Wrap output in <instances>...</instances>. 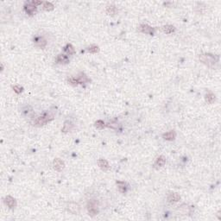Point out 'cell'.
Listing matches in <instances>:
<instances>
[{
	"label": "cell",
	"instance_id": "obj_1",
	"mask_svg": "<svg viewBox=\"0 0 221 221\" xmlns=\"http://www.w3.org/2000/svg\"><path fill=\"white\" fill-rule=\"evenodd\" d=\"M55 117V114L51 111H47L45 113H43L42 115H41L40 117H37V118L34 119L33 121V125L37 126V127H41L45 125L46 124H48V122L52 121Z\"/></svg>",
	"mask_w": 221,
	"mask_h": 221
},
{
	"label": "cell",
	"instance_id": "obj_2",
	"mask_svg": "<svg viewBox=\"0 0 221 221\" xmlns=\"http://www.w3.org/2000/svg\"><path fill=\"white\" fill-rule=\"evenodd\" d=\"M199 59L203 64L208 67H213L219 61V57L212 54H201L200 55Z\"/></svg>",
	"mask_w": 221,
	"mask_h": 221
},
{
	"label": "cell",
	"instance_id": "obj_3",
	"mask_svg": "<svg viewBox=\"0 0 221 221\" xmlns=\"http://www.w3.org/2000/svg\"><path fill=\"white\" fill-rule=\"evenodd\" d=\"M87 211L89 215L95 216L99 213V208H98V201L95 200H91L87 203Z\"/></svg>",
	"mask_w": 221,
	"mask_h": 221
},
{
	"label": "cell",
	"instance_id": "obj_4",
	"mask_svg": "<svg viewBox=\"0 0 221 221\" xmlns=\"http://www.w3.org/2000/svg\"><path fill=\"white\" fill-rule=\"evenodd\" d=\"M33 41H34V45L38 48H41L43 49L46 46H47V40L43 37L41 36H36L33 38Z\"/></svg>",
	"mask_w": 221,
	"mask_h": 221
},
{
	"label": "cell",
	"instance_id": "obj_5",
	"mask_svg": "<svg viewBox=\"0 0 221 221\" xmlns=\"http://www.w3.org/2000/svg\"><path fill=\"white\" fill-rule=\"evenodd\" d=\"M53 167L54 169L58 171V172H61L65 168V163L62 160H61L60 158H55L53 162Z\"/></svg>",
	"mask_w": 221,
	"mask_h": 221
},
{
	"label": "cell",
	"instance_id": "obj_6",
	"mask_svg": "<svg viewBox=\"0 0 221 221\" xmlns=\"http://www.w3.org/2000/svg\"><path fill=\"white\" fill-rule=\"evenodd\" d=\"M4 203L10 209H13V208H15L17 206V201H16V200L13 197L10 196V195L6 196L4 198Z\"/></svg>",
	"mask_w": 221,
	"mask_h": 221
},
{
	"label": "cell",
	"instance_id": "obj_7",
	"mask_svg": "<svg viewBox=\"0 0 221 221\" xmlns=\"http://www.w3.org/2000/svg\"><path fill=\"white\" fill-rule=\"evenodd\" d=\"M139 31H141L144 34H148V35H154V30L152 27L148 26V24H141L138 28Z\"/></svg>",
	"mask_w": 221,
	"mask_h": 221
},
{
	"label": "cell",
	"instance_id": "obj_8",
	"mask_svg": "<svg viewBox=\"0 0 221 221\" xmlns=\"http://www.w3.org/2000/svg\"><path fill=\"white\" fill-rule=\"evenodd\" d=\"M24 10L27 14L32 16L37 12V6H35L32 3H28L24 5Z\"/></svg>",
	"mask_w": 221,
	"mask_h": 221
},
{
	"label": "cell",
	"instance_id": "obj_9",
	"mask_svg": "<svg viewBox=\"0 0 221 221\" xmlns=\"http://www.w3.org/2000/svg\"><path fill=\"white\" fill-rule=\"evenodd\" d=\"M165 163H166V158L163 155H161L155 160V162L154 163V167H155V169H159V168L163 167L165 165Z\"/></svg>",
	"mask_w": 221,
	"mask_h": 221
},
{
	"label": "cell",
	"instance_id": "obj_10",
	"mask_svg": "<svg viewBox=\"0 0 221 221\" xmlns=\"http://www.w3.org/2000/svg\"><path fill=\"white\" fill-rule=\"evenodd\" d=\"M98 165L99 167L103 170V171H108L110 169V165L108 163V162L105 159H99L98 161Z\"/></svg>",
	"mask_w": 221,
	"mask_h": 221
},
{
	"label": "cell",
	"instance_id": "obj_11",
	"mask_svg": "<svg viewBox=\"0 0 221 221\" xmlns=\"http://www.w3.org/2000/svg\"><path fill=\"white\" fill-rule=\"evenodd\" d=\"M175 137H176V133L175 131H170L166 132L162 135V137L167 141H173V140H175Z\"/></svg>",
	"mask_w": 221,
	"mask_h": 221
},
{
	"label": "cell",
	"instance_id": "obj_12",
	"mask_svg": "<svg viewBox=\"0 0 221 221\" xmlns=\"http://www.w3.org/2000/svg\"><path fill=\"white\" fill-rule=\"evenodd\" d=\"M181 200V196L180 194H178L177 193H172L168 196V201L170 203H175L178 202Z\"/></svg>",
	"mask_w": 221,
	"mask_h": 221
},
{
	"label": "cell",
	"instance_id": "obj_13",
	"mask_svg": "<svg viewBox=\"0 0 221 221\" xmlns=\"http://www.w3.org/2000/svg\"><path fill=\"white\" fill-rule=\"evenodd\" d=\"M56 62L58 64H67L69 62V58L66 55H59L56 58Z\"/></svg>",
	"mask_w": 221,
	"mask_h": 221
},
{
	"label": "cell",
	"instance_id": "obj_14",
	"mask_svg": "<svg viewBox=\"0 0 221 221\" xmlns=\"http://www.w3.org/2000/svg\"><path fill=\"white\" fill-rule=\"evenodd\" d=\"M73 127H74V124H72V122H70V121H66V122L64 123V124H63V127H62V129H61V131L64 132V133L69 132V131H72Z\"/></svg>",
	"mask_w": 221,
	"mask_h": 221
},
{
	"label": "cell",
	"instance_id": "obj_15",
	"mask_svg": "<svg viewBox=\"0 0 221 221\" xmlns=\"http://www.w3.org/2000/svg\"><path fill=\"white\" fill-rule=\"evenodd\" d=\"M68 210L73 213V214H77L79 213V207L77 204L75 203H70L68 206Z\"/></svg>",
	"mask_w": 221,
	"mask_h": 221
},
{
	"label": "cell",
	"instance_id": "obj_16",
	"mask_svg": "<svg viewBox=\"0 0 221 221\" xmlns=\"http://www.w3.org/2000/svg\"><path fill=\"white\" fill-rule=\"evenodd\" d=\"M79 84H84V83H86V82H89L90 79H88V77L83 73H80V74L78 75V77L76 78Z\"/></svg>",
	"mask_w": 221,
	"mask_h": 221
},
{
	"label": "cell",
	"instance_id": "obj_17",
	"mask_svg": "<svg viewBox=\"0 0 221 221\" xmlns=\"http://www.w3.org/2000/svg\"><path fill=\"white\" fill-rule=\"evenodd\" d=\"M117 188H118V191L124 193L127 192V189H128V185L126 184L125 182H117Z\"/></svg>",
	"mask_w": 221,
	"mask_h": 221
},
{
	"label": "cell",
	"instance_id": "obj_18",
	"mask_svg": "<svg viewBox=\"0 0 221 221\" xmlns=\"http://www.w3.org/2000/svg\"><path fill=\"white\" fill-rule=\"evenodd\" d=\"M205 99H206V101L208 104H213V103H214V101H215V99H216V97H215V95H214L213 93L209 92V93H207L206 94Z\"/></svg>",
	"mask_w": 221,
	"mask_h": 221
},
{
	"label": "cell",
	"instance_id": "obj_19",
	"mask_svg": "<svg viewBox=\"0 0 221 221\" xmlns=\"http://www.w3.org/2000/svg\"><path fill=\"white\" fill-rule=\"evenodd\" d=\"M106 12L110 16H114L118 12V10H117V7L115 5H108L106 7Z\"/></svg>",
	"mask_w": 221,
	"mask_h": 221
},
{
	"label": "cell",
	"instance_id": "obj_20",
	"mask_svg": "<svg viewBox=\"0 0 221 221\" xmlns=\"http://www.w3.org/2000/svg\"><path fill=\"white\" fill-rule=\"evenodd\" d=\"M162 30L164 33H166V34H171V33L175 32V27L172 26V25H164V26L162 27Z\"/></svg>",
	"mask_w": 221,
	"mask_h": 221
},
{
	"label": "cell",
	"instance_id": "obj_21",
	"mask_svg": "<svg viewBox=\"0 0 221 221\" xmlns=\"http://www.w3.org/2000/svg\"><path fill=\"white\" fill-rule=\"evenodd\" d=\"M64 51H65L68 55H69L75 54V49H74V48L73 47V45H71V44H69V43L67 44V45L64 47Z\"/></svg>",
	"mask_w": 221,
	"mask_h": 221
},
{
	"label": "cell",
	"instance_id": "obj_22",
	"mask_svg": "<svg viewBox=\"0 0 221 221\" xmlns=\"http://www.w3.org/2000/svg\"><path fill=\"white\" fill-rule=\"evenodd\" d=\"M42 8L44 10H47V11H50V10H54V5L49 3V2H43L42 3Z\"/></svg>",
	"mask_w": 221,
	"mask_h": 221
},
{
	"label": "cell",
	"instance_id": "obj_23",
	"mask_svg": "<svg viewBox=\"0 0 221 221\" xmlns=\"http://www.w3.org/2000/svg\"><path fill=\"white\" fill-rule=\"evenodd\" d=\"M87 51H88L89 53H92V54H96V53H98V52L99 51V48L98 46L93 45V46H91V47H89V48H87Z\"/></svg>",
	"mask_w": 221,
	"mask_h": 221
},
{
	"label": "cell",
	"instance_id": "obj_24",
	"mask_svg": "<svg viewBox=\"0 0 221 221\" xmlns=\"http://www.w3.org/2000/svg\"><path fill=\"white\" fill-rule=\"evenodd\" d=\"M68 82L70 85L74 86H76L79 85V82H78L77 79L74 78V77H69V78H68Z\"/></svg>",
	"mask_w": 221,
	"mask_h": 221
},
{
	"label": "cell",
	"instance_id": "obj_25",
	"mask_svg": "<svg viewBox=\"0 0 221 221\" xmlns=\"http://www.w3.org/2000/svg\"><path fill=\"white\" fill-rule=\"evenodd\" d=\"M105 126H106V124H105L104 121H102V120H98V121L95 122V127L98 128V129H100V130H101V129H103Z\"/></svg>",
	"mask_w": 221,
	"mask_h": 221
},
{
	"label": "cell",
	"instance_id": "obj_26",
	"mask_svg": "<svg viewBox=\"0 0 221 221\" xmlns=\"http://www.w3.org/2000/svg\"><path fill=\"white\" fill-rule=\"evenodd\" d=\"M13 90H14V92L16 93H17V94H19V93H21L22 92H23V87L22 86H13Z\"/></svg>",
	"mask_w": 221,
	"mask_h": 221
},
{
	"label": "cell",
	"instance_id": "obj_27",
	"mask_svg": "<svg viewBox=\"0 0 221 221\" xmlns=\"http://www.w3.org/2000/svg\"><path fill=\"white\" fill-rule=\"evenodd\" d=\"M31 3H32L35 6H38V5L42 4V2H41V1H36V0H35V1H32Z\"/></svg>",
	"mask_w": 221,
	"mask_h": 221
}]
</instances>
